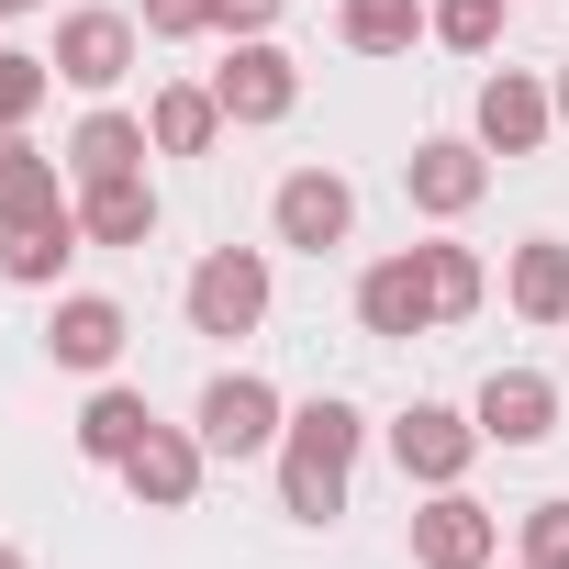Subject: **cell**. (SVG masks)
<instances>
[{"instance_id":"cell-24","label":"cell","mask_w":569,"mask_h":569,"mask_svg":"<svg viewBox=\"0 0 569 569\" xmlns=\"http://www.w3.org/2000/svg\"><path fill=\"white\" fill-rule=\"evenodd\" d=\"M57 90V57H23V46H0V134H23Z\"/></svg>"},{"instance_id":"cell-16","label":"cell","mask_w":569,"mask_h":569,"mask_svg":"<svg viewBox=\"0 0 569 569\" xmlns=\"http://www.w3.org/2000/svg\"><path fill=\"white\" fill-rule=\"evenodd\" d=\"M146 157H157L146 112H112V101H101V112H90V123L68 134V190H90V179H134Z\"/></svg>"},{"instance_id":"cell-13","label":"cell","mask_w":569,"mask_h":569,"mask_svg":"<svg viewBox=\"0 0 569 569\" xmlns=\"http://www.w3.org/2000/svg\"><path fill=\"white\" fill-rule=\"evenodd\" d=\"M469 413H480L491 447H547V436H558V380H547V369H491Z\"/></svg>"},{"instance_id":"cell-7","label":"cell","mask_w":569,"mask_h":569,"mask_svg":"<svg viewBox=\"0 0 569 569\" xmlns=\"http://www.w3.org/2000/svg\"><path fill=\"white\" fill-rule=\"evenodd\" d=\"M268 234H279V246H302V257H325V246L358 234V190H347L336 168H291V179L268 190Z\"/></svg>"},{"instance_id":"cell-9","label":"cell","mask_w":569,"mask_h":569,"mask_svg":"<svg viewBox=\"0 0 569 569\" xmlns=\"http://www.w3.org/2000/svg\"><path fill=\"white\" fill-rule=\"evenodd\" d=\"M502 558V513L469 502V491H425L413 513V569H491Z\"/></svg>"},{"instance_id":"cell-25","label":"cell","mask_w":569,"mask_h":569,"mask_svg":"<svg viewBox=\"0 0 569 569\" xmlns=\"http://www.w3.org/2000/svg\"><path fill=\"white\" fill-rule=\"evenodd\" d=\"M425 23H436L447 57H491V46H502V0H436Z\"/></svg>"},{"instance_id":"cell-22","label":"cell","mask_w":569,"mask_h":569,"mask_svg":"<svg viewBox=\"0 0 569 569\" xmlns=\"http://www.w3.org/2000/svg\"><path fill=\"white\" fill-rule=\"evenodd\" d=\"M336 34H347V57H413V34H436V23H425V0H347Z\"/></svg>"},{"instance_id":"cell-32","label":"cell","mask_w":569,"mask_h":569,"mask_svg":"<svg viewBox=\"0 0 569 569\" xmlns=\"http://www.w3.org/2000/svg\"><path fill=\"white\" fill-rule=\"evenodd\" d=\"M513 569H525V558H513Z\"/></svg>"},{"instance_id":"cell-17","label":"cell","mask_w":569,"mask_h":569,"mask_svg":"<svg viewBox=\"0 0 569 569\" xmlns=\"http://www.w3.org/2000/svg\"><path fill=\"white\" fill-rule=\"evenodd\" d=\"M146 436H157V402H146V391L101 380V391L79 402V458H90V469H123V458H134Z\"/></svg>"},{"instance_id":"cell-3","label":"cell","mask_w":569,"mask_h":569,"mask_svg":"<svg viewBox=\"0 0 569 569\" xmlns=\"http://www.w3.org/2000/svg\"><path fill=\"white\" fill-rule=\"evenodd\" d=\"M190 425H201L212 458H268L279 436H291V402H279L257 369H223V380H201V413Z\"/></svg>"},{"instance_id":"cell-11","label":"cell","mask_w":569,"mask_h":569,"mask_svg":"<svg viewBox=\"0 0 569 569\" xmlns=\"http://www.w3.org/2000/svg\"><path fill=\"white\" fill-rule=\"evenodd\" d=\"M201 469H212L201 425H157V436L123 458V491H134L146 513H190V502H201Z\"/></svg>"},{"instance_id":"cell-5","label":"cell","mask_w":569,"mask_h":569,"mask_svg":"<svg viewBox=\"0 0 569 569\" xmlns=\"http://www.w3.org/2000/svg\"><path fill=\"white\" fill-rule=\"evenodd\" d=\"M402 190H413L425 223H458V212H480V190H491V146H480V134H425V146L402 157Z\"/></svg>"},{"instance_id":"cell-29","label":"cell","mask_w":569,"mask_h":569,"mask_svg":"<svg viewBox=\"0 0 569 569\" xmlns=\"http://www.w3.org/2000/svg\"><path fill=\"white\" fill-rule=\"evenodd\" d=\"M547 101H558V123H569V57H558V79H547Z\"/></svg>"},{"instance_id":"cell-1","label":"cell","mask_w":569,"mask_h":569,"mask_svg":"<svg viewBox=\"0 0 569 569\" xmlns=\"http://www.w3.org/2000/svg\"><path fill=\"white\" fill-rule=\"evenodd\" d=\"M358 447H369V413L313 391L291 413V436H279V513L291 525H336L347 513V480H358Z\"/></svg>"},{"instance_id":"cell-18","label":"cell","mask_w":569,"mask_h":569,"mask_svg":"<svg viewBox=\"0 0 569 569\" xmlns=\"http://www.w3.org/2000/svg\"><path fill=\"white\" fill-rule=\"evenodd\" d=\"M79 246H90V234H79V201L46 212V223H12V234H0V279H12V291H57Z\"/></svg>"},{"instance_id":"cell-27","label":"cell","mask_w":569,"mask_h":569,"mask_svg":"<svg viewBox=\"0 0 569 569\" xmlns=\"http://www.w3.org/2000/svg\"><path fill=\"white\" fill-rule=\"evenodd\" d=\"M157 46H190V34H212V0H146V12H134Z\"/></svg>"},{"instance_id":"cell-26","label":"cell","mask_w":569,"mask_h":569,"mask_svg":"<svg viewBox=\"0 0 569 569\" xmlns=\"http://www.w3.org/2000/svg\"><path fill=\"white\" fill-rule=\"evenodd\" d=\"M525 569H569V502H525Z\"/></svg>"},{"instance_id":"cell-23","label":"cell","mask_w":569,"mask_h":569,"mask_svg":"<svg viewBox=\"0 0 569 569\" xmlns=\"http://www.w3.org/2000/svg\"><path fill=\"white\" fill-rule=\"evenodd\" d=\"M413 257H425V291H436V325H469V313L491 302V268H480L469 246H447V234H436V246H413Z\"/></svg>"},{"instance_id":"cell-12","label":"cell","mask_w":569,"mask_h":569,"mask_svg":"<svg viewBox=\"0 0 569 569\" xmlns=\"http://www.w3.org/2000/svg\"><path fill=\"white\" fill-rule=\"evenodd\" d=\"M358 325H369L380 347L436 336V291H425V257H413V246H402V257H380V268L358 279Z\"/></svg>"},{"instance_id":"cell-8","label":"cell","mask_w":569,"mask_h":569,"mask_svg":"<svg viewBox=\"0 0 569 569\" xmlns=\"http://www.w3.org/2000/svg\"><path fill=\"white\" fill-rule=\"evenodd\" d=\"M134 46H146V23H134V12H68V23H57V79H68V90H90V101H112V90H123V68H134Z\"/></svg>"},{"instance_id":"cell-15","label":"cell","mask_w":569,"mask_h":569,"mask_svg":"<svg viewBox=\"0 0 569 569\" xmlns=\"http://www.w3.org/2000/svg\"><path fill=\"white\" fill-rule=\"evenodd\" d=\"M79 190H68V157H46L34 134H0V234L12 223H46V212H68Z\"/></svg>"},{"instance_id":"cell-6","label":"cell","mask_w":569,"mask_h":569,"mask_svg":"<svg viewBox=\"0 0 569 569\" xmlns=\"http://www.w3.org/2000/svg\"><path fill=\"white\" fill-rule=\"evenodd\" d=\"M212 101H223V123H291V112H302V68H291V46L246 34V46L212 68Z\"/></svg>"},{"instance_id":"cell-14","label":"cell","mask_w":569,"mask_h":569,"mask_svg":"<svg viewBox=\"0 0 569 569\" xmlns=\"http://www.w3.org/2000/svg\"><path fill=\"white\" fill-rule=\"evenodd\" d=\"M123 336H134V325H123V302H101V291H68V302L46 313V358L79 369V380H101V369L123 358Z\"/></svg>"},{"instance_id":"cell-10","label":"cell","mask_w":569,"mask_h":569,"mask_svg":"<svg viewBox=\"0 0 569 569\" xmlns=\"http://www.w3.org/2000/svg\"><path fill=\"white\" fill-rule=\"evenodd\" d=\"M469 123H480V146H491V157H536V146L558 134V101H547V79H536V68H491Z\"/></svg>"},{"instance_id":"cell-20","label":"cell","mask_w":569,"mask_h":569,"mask_svg":"<svg viewBox=\"0 0 569 569\" xmlns=\"http://www.w3.org/2000/svg\"><path fill=\"white\" fill-rule=\"evenodd\" d=\"M79 234H90V246H146V234H157L146 168H134V179H90V190H79Z\"/></svg>"},{"instance_id":"cell-19","label":"cell","mask_w":569,"mask_h":569,"mask_svg":"<svg viewBox=\"0 0 569 569\" xmlns=\"http://www.w3.org/2000/svg\"><path fill=\"white\" fill-rule=\"evenodd\" d=\"M502 302H513L525 325H569V246H558V234H525V246H513Z\"/></svg>"},{"instance_id":"cell-28","label":"cell","mask_w":569,"mask_h":569,"mask_svg":"<svg viewBox=\"0 0 569 569\" xmlns=\"http://www.w3.org/2000/svg\"><path fill=\"white\" fill-rule=\"evenodd\" d=\"M268 23H279V0H212V34H234V46L268 34Z\"/></svg>"},{"instance_id":"cell-21","label":"cell","mask_w":569,"mask_h":569,"mask_svg":"<svg viewBox=\"0 0 569 569\" xmlns=\"http://www.w3.org/2000/svg\"><path fill=\"white\" fill-rule=\"evenodd\" d=\"M146 134H157V157H212V134H223L212 79H201V90H190V79H179V90H157V101H146Z\"/></svg>"},{"instance_id":"cell-30","label":"cell","mask_w":569,"mask_h":569,"mask_svg":"<svg viewBox=\"0 0 569 569\" xmlns=\"http://www.w3.org/2000/svg\"><path fill=\"white\" fill-rule=\"evenodd\" d=\"M23 12H46V0H0V23H23Z\"/></svg>"},{"instance_id":"cell-31","label":"cell","mask_w":569,"mask_h":569,"mask_svg":"<svg viewBox=\"0 0 569 569\" xmlns=\"http://www.w3.org/2000/svg\"><path fill=\"white\" fill-rule=\"evenodd\" d=\"M0 569H34V558H23V547H0Z\"/></svg>"},{"instance_id":"cell-4","label":"cell","mask_w":569,"mask_h":569,"mask_svg":"<svg viewBox=\"0 0 569 569\" xmlns=\"http://www.w3.org/2000/svg\"><path fill=\"white\" fill-rule=\"evenodd\" d=\"M480 447H491V436H480V413H458V402H413V413H391V458H402L413 491H458Z\"/></svg>"},{"instance_id":"cell-2","label":"cell","mask_w":569,"mask_h":569,"mask_svg":"<svg viewBox=\"0 0 569 569\" xmlns=\"http://www.w3.org/2000/svg\"><path fill=\"white\" fill-rule=\"evenodd\" d=\"M179 302H190V336H257L268 325V246H212Z\"/></svg>"}]
</instances>
